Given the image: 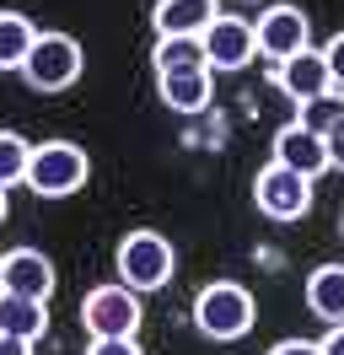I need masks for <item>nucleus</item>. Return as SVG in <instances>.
<instances>
[{
  "label": "nucleus",
  "instance_id": "nucleus-14",
  "mask_svg": "<svg viewBox=\"0 0 344 355\" xmlns=\"http://www.w3.org/2000/svg\"><path fill=\"white\" fill-rule=\"evenodd\" d=\"M307 312L318 323H344V264H318L307 275Z\"/></svg>",
  "mask_w": 344,
  "mask_h": 355
},
{
  "label": "nucleus",
  "instance_id": "nucleus-18",
  "mask_svg": "<svg viewBox=\"0 0 344 355\" xmlns=\"http://www.w3.org/2000/svg\"><path fill=\"white\" fill-rule=\"evenodd\" d=\"M296 124L312 135H328L344 124V92H322V97H307V103H296Z\"/></svg>",
  "mask_w": 344,
  "mask_h": 355
},
{
  "label": "nucleus",
  "instance_id": "nucleus-13",
  "mask_svg": "<svg viewBox=\"0 0 344 355\" xmlns=\"http://www.w3.org/2000/svg\"><path fill=\"white\" fill-rule=\"evenodd\" d=\"M156 97L167 103L172 113H205L215 103V70H172V76H156Z\"/></svg>",
  "mask_w": 344,
  "mask_h": 355
},
{
  "label": "nucleus",
  "instance_id": "nucleus-26",
  "mask_svg": "<svg viewBox=\"0 0 344 355\" xmlns=\"http://www.w3.org/2000/svg\"><path fill=\"white\" fill-rule=\"evenodd\" d=\"M11 216V189H0V221Z\"/></svg>",
  "mask_w": 344,
  "mask_h": 355
},
{
  "label": "nucleus",
  "instance_id": "nucleus-24",
  "mask_svg": "<svg viewBox=\"0 0 344 355\" xmlns=\"http://www.w3.org/2000/svg\"><path fill=\"white\" fill-rule=\"evenodd\" d=\"M318 345H322V355H344V323H334V329L322 334Z\"/></svg>",
  "mask_w": 344,
  "mask_h": 355
},
{
  "label": "nucleus",
  "instance_id": "nucleus-12",
  "mask_svg": "<svg viewBox=\"0 0 344 355\" xmlns=\"http://www.w3.org/2000/svg\"><path fill=\"white\" fill-rule=\"evenodd\" d=\"M215 0H156L150 6V27L156 38H205V27L215 22Z\"/></svg>",
  "mask_w": 344,
  "mask_h": 355
},
{
  "label": "nucleus",
  "instance_id": "nucleus-9",
  "mask_svg": "<svg viewBox=\"0 0 344 355\" xmlns=\"http://www.w3.org/2000/svg\"><path fill=\"white\" fill-rule=\"evenodd\" d=\"M269 162H280V167H291V173H301V178H322L328 173V140L312 135V130H301L296 119H291V124L275 130V156H269Z\"/></svg>",
  "mask_w": 344,
  "mask_h": 355
},
{
  "label": "nucleus",
  "instance_id": "nucleus-22",
  "mask_svg": "<svg viewBox=\"0 0 344 355\" xmlns=\"http://www.w3.org/2000/svg\"><path fill=\"white\" fill-rule=\"evenodd\" d=\"M264 355H322L318 339H280V345H269Z\"/></svg>",
  "mask_w": 344,
  "mask_h": 355
},
{
  "label": "nucleus",
  "instance_id": "nucleus-2",
  "mask_svg": "<svg viewBox=\"0 0 344 355\" xmlns=\"http://www.w3.org/2000/svg\"><path fill=\"white\" fill-rule=\"evenodd\" d=\"M113 269H119V280H124L129 291L150 296V291H162L172 275H178V248H172L162 232L140 226V232H129L124 243H119V253H113Z\"/></svg>",
  "mask_w": 344,
  "mask_h": 355
},
{
  "label": "nucleus",
  "instance_id": "nucleus-27",
  "mask_svg": "<svg viewBox=\"0 0 344 355\" xmlns=\"http://www.w3.org/2000/svg\"><path fill=\"white\" fill-rule=\"evenodd\" d=\"M0 264H6V253H0ZM0 291H6V269H0Z\"/></svg>",
  "mask_w": 344,
  "mask_h": 355
},
{
  "label": "nucleus",
  "instance_id": "nucleus-23",
  "mask_svg": "<svg viewBox=\"0 0 344 355\" xmlns=\"http://www.w3.org/2000/svg\"><path fill=\"white\" fill-rule=\"evenodd\" d=\"M322 140H328V167H339V173H344V124H339V130H328Z\"/></svg>",
  "mask_w": 344,
  "mask_h": 355
},
{
  "label": "nucleus",
  "instance_id": "nucleus-20",
  "mask_svg": "<svg viewBox=\"0 0 344 355\" xmlns=\"http://www.w3.org/2000/svg\"><path fill=\"white\" fill-rule=\"evenodd\" d=\"M322 60H328V76H334V87L344 92V33H334V38L322 44Z\"/></svg>",
  "mask_w": 344,
  "mask_h": 355
},
{
  "label": "nucleus",
  "instance_id": "nucleus-7",
  "mask_svg": "<svg viewBox=\"0 0 344 355\" xmlns=\"http://www.w3.org/2000/svg\"><path fill=\"white\" fill-rule=\"evenodd\" d=\"M253 38H258V60L280 65V60H291L301 49H312V17L301 6H269L253 22Z\"/></svg>",
  "mask_w": 344,
  "mask_h": 355
},
{
  "label": "nucleus",
  "instance_id": "nucleus-11",
  "mask_svg": "<svg viewBox=\"0 0 344 355\" xmlns=\"http://www.w3.org/2000/svg\"><path fill=\"white\" fill-rule=\"evenodd\" d=\"M0 269H6V291L33 296V302H49L54 286H60V275H54V264H49V253H38V248H11Z\"/></svg>",
  "mask_w": 344,
  "mask_h": 355
},
{
  "label": "nucleus",
  "instance_id": "nucleus-5",
  "mask_svg": "<svg viewBox=\"0 0 344 355\" xmlns=\"http://www.w3.org/2000/svg\"><path fill=\"white\" fill-rule=\"evenodd\" d=\"M81 70H86V54L70 33H38V44L22 65V81L33 92H70L81 81Z\"/></svg>",
  "mask_w": 344,
  "mask_h": 355
},
{
  "label": "nucleus",
  "instance_id": "nucleus-16",
  "mask_svg": "<svg viewBox=\"0 0 344 355\" xmlns=\"http://www.w3.org/2000/svg\"><path fill=\"white\" fill-rule=\"evenodd\" d=\"M33 44H38V27L27 22L22 11H0V76L27 65Z\"/></svg>",
  "mask_w": 344,
  "mask_h": 355
},
{
  "label": "nucleus",
  "instance_id": "nucleus-8",
  "mask_svg": "<svg viewBox=\"0 0 344 355\" xmlns=\"http://www.w3.org/2000/svg\"><path fill=\"white\" fill-rule=\"evenodd\" d=\"M205 54H210V70H215V76L248 70V65L258 60L253 22H248V17H232V11H221V17L205 27Z\"/></svg>",
  "mask_w": 344,
  "mask_h": 355
},
{
  "label": "nucleus",
  "instance_id": "nucleus-10",
  "mask_svg": "<svg viewBox=\"0 0 344 355\" xmlns=\"http://www.w3.org/2000/svg\"><path fill=\"white\" fill-rule=\"evenodd\" d=\"M275 87L285 92L291 103H307V97L334 92V76H328L322 49H301V54H291V60H280V65H275Z\"/></svg>",
  "mask_w": 344,
  "mask_h": 355
},
{
  "label": "nucleus",
  "instance_id": "nucleus-25",
  "mask_svg": "<svg viewBox=\"0 0 344 355\" xmlns=\"http://www.w3.org/2000/svg\"><path fill=\"white\" fill-rule=\"evenodd\" d=\"M0 355H33V339H17V334H0Z\"/></svg>",
  "mask_w": 344,
  "mask_h": 355
},
{
  "label": "nucleus",
  "instance_id": "nucleus-15",
  "mask_svg": "<svg viewBox=\"0 0 344 355\" xmlns=\"http://www.w3.org/2000/svg\"><path fill=\"white\" fill-rule=\"evenodd\" d=\"M0 334H17V339H33V345H38L43 334H49V302L0 291Z\"/></svg>",
  "mask_w": 344,
  "mask_h": 355
},
{
  "label": "nucleus",
  "instance_id": "nucleus-4",
  "mask_svg": "<svg viewBox=\"0 0 344 355\" xmlns=\"http://www.w3.org/2000/svg\"><path fill=\"white\" fill-rule=\"evenodd\" d=\"M146 323V307H140V291H129L124 280L113 286H92L81 302V329L92 339H135Z\"/></svg>",
  "mask_w": 344,
  "mask_h": 355
},
{
  "label": "nucleus",
  "instance_id": "nucleus-3",
  "mask_svg": "<svg viewBox=\"0 0 344 355\" xmlns=\"http://www.w3.org/2000/svg\"><path fill=\"white\" fill-rule=\"evenodd\" d=\"M86 178H92V156L76 146V140H43L33 146V162H27V189L38 200H70L81 194Z\"/></svg>",
  "mask_w": 344,
  "mask_h": 355
},
{
  "label": "nucleus",
  "instance_id": "nucleus-19",
  "mask_svg": "<svg viewBox=\"0 0 344 355\" xmlns=\"http://www.w3.org/2000/svg\"><path fill=\"white\" fill-rule=\"evenodd\" d=\"M27 162H33V146L17 130H0V189L27 183Z\"/></svg>",
  "mask_w": 344,
  "mask_h": 355
},
{
  "label": "nucleus",
  "instance_id": "nucleus-28",
  "mask_svg": "<svg viewBox=\"0 0 344 355\" xmlns=\"http://www.w3.org/2000/svg\"><path fill=\"white\" fill-rule=\"evenodd\" d=\"M339 237H344V216H339Z\"/></svg>",
  "mask_w": 344,
  "mask_h": 355
},
{
  "label": "nucleus",
  "instance_id": "nucleus-21",
  "mask_svg": "<svg viewBox=\"0 0 344 355\" xmlns=\"http://www.w3.org/2000/svg\"><path fill=\"white\" fill-rule=\"evenodd\" d=\"M86 355H140V345L135 339H92Z\"/></svg>",
  "mask_w": 344,
  "mask_h": 355
},
{
  "label": "nucleus",
  "instance_id": "nucleus-17",
  "mask_svg": "<svg viewBox=\"0 0 344 355\" xmlns=\"http://www.w3.org/2000/svg\"><path fill=\"white\" fill-rule=\"evenodd\" d=\"M150 65H156V76H172V70H210V54H205V38H156Z\"/></svg>",
  "mask_w": 344,
  "mask_h": 355
},
{
  "label": "nucleus",
  "instance_id": "nucleus-6",
  "mask_svg": "<svg viewBox=\"0 0 344 355\" xmlns=\"http://www.w3.org/2000/svg\"><path fill=\"white\" fill-rule=\"evenodd\" d=\"M253 200L269 221H301V216L312 210V178L291 173V167H280V162H264L258 178H253Z\"/></svg>",
  "mask_w": 344,
  "mask_h": 355
},
{
  "label": "nucleus",
  "instance_id": "nucleus-1",
  "mask_svg": "<svg viewBox=\"0 0 344 355\" xmlns=\"http://www.w3.org/2000/svg\"><path fill=\"white\" fill-rule=\"evenodd\" d=\"M258 323L253 291L242 280H210V286L194 296V329L215 339V345H232V339H248Z\"/></svg>",
  "mask_w": 344,
  "mask_h": 355
}]
</instances>
